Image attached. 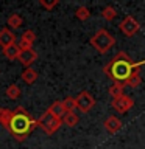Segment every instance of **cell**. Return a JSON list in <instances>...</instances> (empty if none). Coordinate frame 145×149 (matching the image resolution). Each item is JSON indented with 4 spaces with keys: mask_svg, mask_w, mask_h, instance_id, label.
Returning <instances> with one entry per match:
<instances>
[{
    "mask_svg": "<svg viewBox=\"0 0 145 149\" xmlns=\"http://www.w3.org/2000/svg\"><path fill=\"white\" fill-rule=\"evenodd\" d=\"M105 72H108L111 78H114L115 81H119V82L120 81H128V79L133 76V64L122 54L108 65L105 68Z\"/></svg>",
    "mask_w": 145,
    "mask_h": 149,
    "instance_id": "2",
    "label": "cell"
},
{
    "mask_svg": "<svg viewBox=\"0 0 145 149\" xmlns=\"http://www.w3.org/2000/svg\"><path fill=\"white\" fill-rule=\"evenodd\" d=\"M63 106H64V109H65V113H67V112H73L75 107H77V101H75V98L67 96L63 101Z\"/></svg>",
    "mask_w": 145,
    "mask_h": 149,
    "instance_id": "19",
    "label": "cell"
},
{
    "mask_svg": "<svg viewBox=\"0 0 145 149\" xmlns=\"http://www.w3.org/2000/svg\"><path fill=\"white\" fill-rule=\"evenodd\" d=\"M109 93L114 96V100H115V98H119V96H122V86H119V84H117V86H112Z\"/></svg>",
    "mask_w": 145,
    "mask_h": 149,
    "instance_id": "23",
    "label": "cell"
},
{
    "mask_svg": "<svg viewBox=\"0 0 145 149\" xmlns=\"http://www.w3.org/2000/svg\"><path fill=\"white\" fill-rule=\"evenodd\" d=\"M39 5L41 6H44L45 9H49V11H51L56 5H58V0H53V2H45V0H39Z\"/></svg>",
    "mask_w": 145,
    "mask_h": 149,
    "instance_id": "22",
    "label": "cell"
},
{
    "mask_svg": "<svg viewBox=\"0 0 145 149\" xmlns=\"http://www.w3.org/2000/svg\"><path fill=\"white\" fill-rule=\"evenodd\" d=\"M47 110H49L53 116L59 118V120H63L64 115H65V109H64V106H63V102H61V101H55Z\"/></svg>",
    "mask_w": 145,
    "mask_h": 149,
    "instance_id": "12",
    "label": "cell"
},
{
    "mask_svg": "<svg viewBox=\"0 0 145 149\" xmlns=\"http://www.w3.org/2000/svg\"><path fill=\"white\" fill-rule=\"evenodd\" d=\"M133 104H134L133 100H131V98H128V96H125V95L115 98V100L112 101V106H114V109L119 110V112H122V113H125V112L128 110Z\"/></svg>",
    "mask_w": 145,
    "mask_h": 149,
    "instance_id": "7",
    "label": "cell"
},
{
    "mask_svg": "<svg viewBox=\"0 0 145 149\" xmlns=\"http://www.w3.org/2000/svg\"><path fill=\"white\" fill-rule=\"evenodd\" d=\"M20 78H22V81L25 82V84H34L37 81V72H36L34 68L28 67V68H25L20 73Z\"/></svg>",
    "mask_w": 145,
    "mask_h": 149,
    "instance_id": "11",
    "label": "cell"
},
{
    "mask_svg": "<svg viewBox=\"0 0 145 149\" xmlns=\"http://www.w3.org/2000/svg\"><path fill=\"white\" fill-rule=\"evenodd\" d=\"M36 59H37V53H36L33 48H30V50H20L19 58H17V61H19V62H20L25 68L31 67V64L36 62Z\"/></svg>",
    "mask_w": 145,
    "mask_h": 149,
    "instance_id": "6",
    "label": "cell"
},
{
    "mask_svg": "<svg viewBox=\"0 0 145 149\" xmlns=\"http://www.w3.org/2000/svg\"><path fill=\"white\" fill-rule=\"evenodd\" d=\"M139 81H140L139 76H136V74H133V76H131V78L128 79V84H130L131 87H134V86H137V84H139Z\"/></svg>",
    "mask_w": 145,
    "mask_h": 149,
    "instance_id": "24",
    "label": "cell"
},
{
    "mask_svg": "<svg viewBox=\"0 0 145 149\" xmlns=\"http://www.w3.org/2000/svg\"><path fill=\"white\" fill-rule=\"evenodd\" d=\"M91 44L95 47L100 53H105V51L109 48V47H112V44H114V37H112L108 31L100 30V31H97L95 36L91 39Z\"/></svg>",
    "mask_w": 145,
    "mask_h": 149,
    "instance_id": "4",
    "label": "cell"
},
{
    "mask_svg": "<svg viewBox=\"0 0 145 149\" xmlns=\"http://www.w3.org/2000/svg\"><path fill=\"white\" fill-rule=\"evenodd\" d=\"M36 127H39V126H37V120L33 118L30 115V112L25 110V107L19 106L11 112V118H9L6 130L13 135L14 140H17V141H25L28 138V135H30Z\"/></svg>",
    "mask_w": 145,
    "mask_h": 149,
    "instance_id": "1",
    "label": "cell"
},
{
    "mask_svg": "<svg viewBox=\"0 0 145 149\" xmlns=\"http://www.w3.org/2000/svg\"><path fill=\"white\" fill-rule=\"evenodd\" d=\"M16 44V34H14L13 30H9V28H2L0 30V45L3 47H8V45H13Z\"/></svg>",
    "mask_w": 145,
    "mask_h": 149,
    "instance_id": "8",
    "label": "cell"
},
{
    "mask_svg": "<svg viewBox=\"0 0 145 149\" xmlns=\"http://www.w3.org/2000/svg\"><path fill=\"white\" fill-rule=\"evenodd\" d=\"M20 40H22V42H27V44H30V45H33V44L36 42V34H34V31H33V30L23 31L22 36H20Z\"/></svg>",
    "mask_w": 145,
    "mask_h": 149,
    "instance_id": "18",
    "label": "cell"
},
{
    "mask_svg": "<svg viewBox=\"0 0 145 149\" xmlns=\"http://www.w3.org/2000/svg\"><path fill=\"white\" fill-rule=\"evenodd\" d=\"M75 14H77V17L80 20H86V19H89V16H91V13H89V9L86 6H80Z\"/></svg>",
    "mask_w": 145,
    "mask_h": 149,
    "instance_id": "20",
    "label": "cell"
},
{
    "mask_svg": "<svg viewBox=\"0 0 145 149\" xmlns=\"http://www.w3.org/2000/svg\"><path fill=\"white\" fill-rule=\"evenodd\" d=\"M63 121H64L65 126H69V127H73V126L78 124V115L75 113V112H67V113L64 115Z\"/></svg>",
    "mask_w": 145,
    "mask_h": 149,
    "instance_id": "16",
    "label": "cell"
},
{
    "mask_svg": "<svg viewBox=\"0 0 145 149\" xmlns=\"http://www.w3.org/2000/svg\"><path fill=\"white\" fill-rule=\"evenodd\" d=\"M120 121H119V118H115V116H109L106 121H105V129L108 130V132H117V130L120 129Z\"/></svg>",
    "mask_w": 145,
    "mask_h": 149,
    "instance_id": "14",
    "label": "cell"
},
{
    "mask_svg": "<svg viewBox=\"0 0 145 149\" xmlns=\"http://www.w3.org/2000/svg\"><path fill=\"white\" fill-rule=\"evenodd\" d=\"M61 124H63V120H59V118H56V116H53L49 110L44 112V115H42L41 118L37 120V126H39V127L44 130L45 134H49V135L55 134L56 130L59 129Z\"/></svg>",
    "mask_w": 145,
    "mask_h": 149,
    "instance_id": "3",
    "label": "cell"
},
{
    "mask_svg": "<svg viewBox=\"0 0 145 149\" xmlns=\"http://www.w3.org/2000/svg\"><path fill=\"white\" fill-rule=\"evenodd\" d=\"M5 95H6L9 100H17V98L20 96V87H19L17 84H11V86L6 87Z\"/></svg>",
    "mask_w": 145,
    "mask_h": 149,
    "instance_id": "15",
    "label": "cell"
},
{
    "mask_svg": "<svg viewBox=\"0 0 145 149\" xmlns=\"http://www.w3.org/2000/svg\"><path fill=\"white\" fill-rule=\"evenodd\" d=\"M103 17L106 19V20H112V19L115 17V11L112 6H106L105 9H103Z\"/></svg>",
    "mask_w": 145,
    "mask_h": 149,
    "instance_id": "21",
    "label": "cell"
},
{
    "mask_svg": "<svg viewBox=\"0 0 145 149\" xmlns=\"http://www.w3.org/2000/svg\"><path fill=\"white\" fill-rule=\"evenodd\" d=\"M2 53H3V56H5V58H6L8 61H14V59H17V58H19L20 48H19V45H17V44H13V45L5 47V48L2 50Z\"/></svg>",
    "mask_w": 145,
    "mask_h": 149,
    "instance_id": "10",
    "label": "cell"
},
{
    "mask_svg": "<svg viewBox=\"0 0 145 149\" xmlns=\"http://www.w3.org/2000/svg\"><path fill=\"white\" fill-rule=\"evenodd\" d=\"M120 28H122V31H123L126 36H133V34H136V31L139 30V23L136 22L133 17H126L125 20L122 22Z\"/></svg>",
    "mask_w": 145,
    "mask_h": 149,
    "instance_id": "9",
    "label": "cell"
},
{
    "mask_svg": "<svg viewBox=\"0 0 145 149\" xmlns=\"http://www.w3.org/2000/svg\"><path fill=\"white\" fill-rule=\"evenodd\" d=\"M75 101H77V107L81 112H89L94 107V104H95V100H94L92 95L87 92H81L77 98H75Z\"/></svg>",
    "mask_w": 145,
    "mask_h": 149,
    "instance_id": "5",
    "label": "cell"
},
{
    "mask_svg": "<svg viewBox=\"0 0 145 149\" xmlns=\"http://www.w3.org/2000/svg\"><path fill=\"white\" fill-rule=\"evenodd\" d=\"M22 23H23V19L20 14H11V16L8 17V20H6V25L9 30H17V28H20L22 26Z\"/></svg>",
    "mask_w": 145,
    "mask_h": 149,
    "instance_id": "13",
    "label": "cell"
},
{
    "mask_svg": "<svg viewBox=\"0 0 145 149\" xmlns=\"http://www.w3.org/2000/svg\"><path fill=\"white\" fill-rule=\"evenodd\" d=\"M11 112H13V110H9V109H5V107H2V109H0V124H2L5 129L8 127L9 118H11Z\"/></svg>",
    "mask_w": 145,
    "mask_h": 149,
    "instance_id": "17",
    "label": "cell"
}]
</instances>
